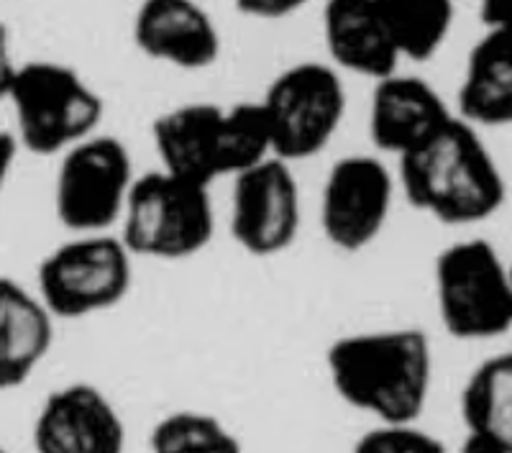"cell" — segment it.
Masks as SVG:
<instances>
[{
    "label": "cell",
    "mask_w": 512,
    "mask_h": 453,
    "mask_svg": "<svg viewBox=\"0 0 512 453\" xmlns=\"http://www.w3.org/2000/svg\"><path fill=\"white\" fill-rule=\"evenodd\" d=\"M54 318L47 302L18 279L0 274V392L29 382L54 343Z\"/></svg>",
    "instance_id": "2e32d148"
},
{
    "label": "cell",
    "mask_w": 512,
    "mask_h": 453,
    "mask_svg": "<svg viewBox=\"0 0 512 453\" xmlns=\"http://www.w3.org/2000/svg\"><path fill=\"white\" fill-rule=\"evenodd\" d=\"M456 453H505V451L497 446H492V443L484 441V438H477V436H472V433H466L464 443H461V448Z\"/></svg>",
    "instance_id": "484cf974"
},
{
    "label": "cell",
    "mask_w": 512,
    "mask_h": 453,
    "mask_svg": "<svg viewBox=\"0 0 512 453\" xmlns=\"http://www.w3.org/2000/svg\"><path fill=\"white\" fill-rule=\"evenodd\" d=\"M397 177L377 154L336 159L320 187V231L346 254L364 251L382 236L395 203Z\"/></svg>",
    "instance_id": "30bf717a"
},
{
    "label": "cell",
    "mask_w": 512,
    "mask_h": 453,
    "mask_svg": "<svg viewBox=\"0 0 512 453\" xmlns=\"http://www.w3.org/2000/svg\"><path fill=\"white\" fill-rule=\"evenodd\" d=\"M131 39L144 57L185 72L210 70L223 52L221 29L200 0H139Z\"/></svg>",
    "instance_id": "4fadbf2b"
},
{
    "label": "cell",
    "mask_w": 512,
    "mask_h": 453,
    "mask_svg": "<svg viewBox=\"0 0 512 453\" xmlns=\"http://www.w3.org/2000/svg\"><path fill=\"white\" fill-rule=\"evenodd\" d=\"M126 441L118 407L88 382L49 392L31 428L36 453H126Z\"/></svg>",
    "instance_id": "7c38bea8"
},
{
    "label": "cell",
    "mask_w": 512,
    "mask_h": 453,
    "mask_svg": "<svg viewBox=\"0 0 512 453\" xmlns=\"http://www.w3.org/2000/svg\"><path fill=\"white\" fill-rule=\"evenodd\" d=\"M310 0H233L236 11L256 21H282L303 11Z\"/></svg>",
    "instance_id": "7402d4cb"
},
{
    "label": "cell",
    "mask_w": 512,
    "mask_h": 453,
    "mask_svg": "<svg viewBox=\"0 0 512 453\" xmlns=\"http://www.w3.org/2000/svg\"><path fill=\"white\" fill-rule=\"evenodd\" d=\"M402 59L425 62L446 44L456 21V0H377Z\"/></svg>",
    "instance_id": "d6986e66"
},
{
    "label": "cell",
    "mask_w": 512,
    "mask_h": 453,
    "mask_svg": "<svg viewBox=\"0 0 512 453\" xmlns=\"http://www.w3.org/2000/svg\"><path fill=\"white\" fill-rule=\"evenodd\" d=\"M21 149L36 157H59L70 146L98 134L105 100L75 67L54 59L18 64L8 90Z\"/></svg>",
    "instance_id": "277c9868"
},
{
    "label": "cell",
    "mask_w": 512,
    "mask_h": 453,
    "mask_svg": "<svg viewBox=\"0 0 512 453\" xmlns=\"http://www.w3.org/2000/svg\"><path fill=\"white\" fill-rule=\"evenodd\" d=\"M16 70H18V62H16V54H13L11 31H8V26L0 21V103L8 100V90H11Z\"/></svg>",
    "instance_id": "603a6c76"
},
{
    "label": "cell",
    "mask_w": 512,
    "mask_h": 453,
    "mask_svg": "<svg viewBox=\"0 0 512 453\" xmlns=\"http://www.w3.org/2000/svg\"><path fill=\"white\" fill-rule=\"evenodd\" d=\"M326 372L336 395L374 423H418L433 387L431 341L418 328L349 333L326 349Z\"/></svg>",
    "instance_id": "6da1fadb"
},
{
    "label": "cell",
    "mask_w": 512,
    "mask_h": 453,
    "mask_svg": "<svg viewBox=\"0 0 512 453\" xmlns=\"http://www.w3.org/2000/svg\"><path fill=\"white\" fill-rule=\"evenodd\" d=\"M351 453H448L446 443L418 423H374Z\"/></svg>",
    "instance_id": "44dd1931"
},
{
    "label": "cell",
    "mask_w": 512,
    "mask_h": 453,
    "mask_svg": "<svg viewBox=\"0 0 512 453\" xmlns=\"http://www.w3.org/2000/svg\"><path fill=\"white\" fill-rule=\"evenodd\" d=\"M466 433L512 453V351L489 356L461 390Z\"/></svg>",
    "instance_id": "ac0fdd59"
},
{
    "label": "cell",
    "mask_w": 512,
    "mask_h": 453,
    "mask_svg": "<svg viewBox=\"0 0 512 453\" xmlns=\"http://www.w3.org/2000/svg\"><path fill=\"white\" fill-rule=\"evenodd\" d=\"M456 113L477 128L512 126V29L484 26L464 64Z\"/></svg>",
    "instance_id": "e0dca14e"
},
{
    "label": "cell",
    "mask_w": 512,
    "mask_h": 453,
    "mask_svg": "<svg viewBox=\"0 0 512 453\" xmlns=\"http://www.w3.org/2000/svg\"><path fill=\"white\" fill-rule=\"evenodd\" d=\"M274 157L303 162L318 157L338 134L346 113V85L333 64L297 62L267 85L259 100Z\"/></svg>",
    "instance_id": "ba28073f"
},
{
    "label": "cell",
    "mask_w": 512,
    "mask_h": 453,
    "mask_svg": "<svg viewBox=\"0 0 512 453\" xmlns=\"http://www.w3.org/2000/svg\"><path fill=\"white\" fill-rule=\"evenodd\" d=\"M397 185L415 210L446 226L489 221L507 200L497 157L459 113L433 139L397 159Z\"/></svg>",
    "instance_id": "7a4b0ae2"
},
{
    "label": "cell",
    "mask_w": 512,
    "mask_h": 453,
    "mask_svg": "<svg viewBox=\"0 0 512 453\" xmlns=\"http://www.w3.org/2000/svg\"><path fill=\"white\" fill-rule=\"evenodd\" d=\"M303 203L292 164L269 157L231 180L233 241L254 259H269L290 249L300 233Z\"/></svg>",
    "instance_id": "8fae6325"
},
{
    "label": "cell",
    "mask_w": 512,
    "mask_h": 453,
    "mask_svg": "<svg viewBox=\"0 0 512 453\" xmlns=\"http://www.w3.org/2000/svg\"><path fill=\"white\" fill-rule=\"evenodd\" d=\"M510 287H512V264H510Z\"/></svg>",
    "instance_id": "83f0119b"
},
{
    "label": "cell",
    "mask_w": 512,
    "mask_h": 453,
    "mask_svg": "<svg viewBox=\"0 0 512 453\" xmlns=\"http://www.w3.org/2000/svg\"><path fill=\"white\" fill-rule=\"evenodd\" d=\"M323 44L338 72L384 80L400 72V52L379 13L377 0H326L320 11Z\"/></svg>",
    "instance_id": "9a60e30c"
},
{
    "label": "cell",
    "mask_w": 512,
    "mask_h": 453,
    "mask_svg": "<svg viewBox=\"0 0 512 453\" xmlns=\"http://www.w3.org/2000/svg\"><path fill=\"white\" fill-rule=\"evenodd\" d=\"M454 113L431 82L400 70L374 82L369 95V139L377 151L400 159L433 139Z\"/></svg>",
    "instance_id": "5bb4252c"
},
{
    "label": "cell",
    "mask_w": 512,
    "mask_h": 453,
    "mask_svg": "<svg viewBox=\"0 0 512 453\" xmlns=\"http://www.w3.org/2000/svg\"><path fill=\"white\" fill-rule=\"evenodd\" d=\"M134 259L118 231L72 233L41 259L36 292L57 320L105 313L131 292Z\"/></svg>",
    "instance_id": "52a82bcc"
},
{
    "label": "cell",
    "mask_w": 512,
    "mask_h": 453,
    "mask_svg": "<svg viewBox=\"0 0 512 453\" xmlns=\"http://www.w3.org/2000/svg\"><path fill=\"white\" fill-rule=\"evenodd\" d=\"M0 453H11V451H8V448L3 446V443H0Z\"/></svg>",
    "instance_id": "4316f807"
},
{
    "label": "cell",
    "mask_w": 512,
    "mask_h": 453,
    "mask_svg": "<svg viewBox=\"0 0 512 453\" xmlns=\"http://www.w3.org/2000/svg\"><path fill=\"white\" fill-rule=\"evenodd\" d=\"M54 213L70 233L118 231L136 182L134 157L118 136H88L59 154Z\"/></svg>",
    "instance_id": "9c48e42d"
},
{
    "label": "cell",
    "mask_w": 512,
    "mask_h": 453,
    "mask_svg": "<svg viewBox=\"0 0 512 453\" xmlns=\"http://www.w3.org/2000/svg\"><path fill=\"white\" fill-rule=\"evenodd\" d=\"M479 16L484 26H510L512 29V0H479Z\"/></svg>",
    "instance_id": "d4e9b609"
},
{
    "label": "cell",
    "mask_w": 512,
    "mask_h": 453,
    "mask_svg": "<svg viewBox=\"0 0 512 453\" xmlns=\"http://www.w3.org/2000/svg\"><path fill=\"white\" fill-rule=\"evenodd\" d=\"M21 144H18L16 134L13 131H0V198L6 192L8 180L13 175V167H16V159L21 154Z\"/></svg>",
    "instance_id": "cb8c5ba5"
},
{
    "label": "cell",
    "mask_w": 512,
    "mask_h": 453,
    "mask_svg": "<svg viewBox=\"0 0 512 453\" xmlns=\"http://www.w3.org/2000/svg\"><path fill=\"white\" fill-rule=\"evenodd\" d=\"M443 331L456 341H492L512 331L510 264L482 236L448 244L433 264Z\"/></svg>",
    "instance_id": "8992f818"
},
{
    "label": "cell",
    "mask_w": 512,
    "mask_h": 453,
    "mask_svg": "<svg viewBox=\"0 0 512 453\" xmlns=\"http://www.w3.org/2000/svg\"><path fill=\"white\" fill-rule=\"evenodd\" d=\"M118 233L136 259H190L208 249L216 236V205L210 187L164 167L139 175Z\"/></svg>",
    "instance_id": "5b68a950"
},
{
    "label": "cell",
    "mask_w": 512,
    "mask_h": 453,
    "mask_svg": "<svg viewBox=\"0 0 512 453\" xmlns=\"http://www.w3.org/2000/svg\"><path fill=\"white\" fill-rule=\"evenodd\" d=\"M149 446L152 453H244L241 438L203 410H175L159 418Z\"/></svg>",
    "instance_id": "ffe728a7"
},
{
    "label": "cell",
    "mask_w": 512,
    "mask_h": 453,
    "mask_svg": "<svg viewBox=\"0 0 512 453\" xmlns=\"http://www.w3.org/2000/svg\"><path fill=\"white\" fill-rule=\"evenodd\" d=\"M159 164L175 175L213 187L274 157L262 103H182L154 118Z\"/></svg>",
    "instance_id": "3957f363"
}]
</instances>
